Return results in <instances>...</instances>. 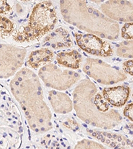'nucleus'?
<instances>
[{"instance_id":"1","label":"nucleus","mask_w":133,"mask_h":149,"mask_svg":"<svg viewBox=\"0 0 133 149\" xmlns=\"http://www.w3.org/2000/svg\"><path fill=\"white\" fill-rule=\"evenodd\" d=\"M10 88L33 131L43 133L52 129V115L44 100L42 84L31 70L24 68L17 72Z\"/></svg>"},{"instance_id":"2","label":"nucleus","mask_w":133,"mask_h":149,"mask_svg":"<svg viewBox=\"0 0 133 149\" xmlns=\"http://www.w3.org/2000/svg\"><path fill=\"white\" fill-rule=\"evenodd\" d=\"M72 106L79 118L92 126L110 129L122 122L118 111L110 109L99 92L95 84L89 79L80 81L72 93Z\"/></svg>"},{"instance_id":"3","label":"nucleus","mask_w":133,"mask_h":149,"mask_svg":"<svg viewBox=\"0 0 133 149\" xmlns=\"http://www.w3.org/2000/svg\"><path fill=\"white\" fill-rule=\"evenodd\" d=\"M60 10L64 20L80 30L108 40L118 39L120 27L87 0H60Z\"/></svg>"},{"instance_id":"4","label":"nucleus","mask_w":133,"mask_h":149,"mask_svg":"<svg viewBox=\"0 0 133 149\" xmlns=\"http://www.w3.org/2000/svg\"><path fill=\"white\" fill-rule=\"evenodd\" d=\"M57 22V12L50 1L46 0L36 4L25 27L13 35L17 42H31L39 39L54 29Z\"/></svg>"},{"instance_id":"5","label":"nucleus","mask_w":133,"mask_h":149,"mask_svg":"<svg viewBox=\"0 0 133 149\" xmlns=\"http://www.w3.org/2000/svg\"><path fill=\"white\" fill-rule=\"evenodd\" d=\"M38 74L47 87L61 91L72 87L81 78V76L76 72L63 70L52 63L47 64L40 68Z\"/></svg>"},{"instance_id":"6","label":"nucleus","mask_w":133,"mask_h":149,"mask_svg":"<svg viewBox=\"0 0 133 149\" xmlns=\"http://www.w3.org/2000/svg\"><path fill=\"white\" fill-rule=\"evenodd\" d=\"M83 70L88 76L104 85H112L127 78L125 72L101 59L88 58Z\"/></svg>"},{"instance_id":"7","label":"nucleus","mask_w":133,"mask_h":149,"mask_svg":"<svg viewBox=\"0 0 133 149\" xmlns=\"http://www.w3.org/2000/svg\"><path fill=\"white\" fill-rule=\"evenodd\" d=\"M27 50L11 45H0V78H9L23 66Z\"/></svg>"},{"instance_id":"8","label":"nucleus","mask_w":133,"mask_h":149,"mask_svg":"<svg viewBox=\"0 0 133 149\" xmlns=\"http://www.w3.org/2000/svg\"><path fill=\"white\" fill-rule=\"evenodd\" d=\"M77 44L81 49L87 53L96 56L108 57L113 54L111 45L105 38L91 33L76 34Z\"/></svg>"},{"instance_id":"9","label":"nucleus","mask_w":133,"mask_h":149,"mask_svg":"<svg viewBox=\"0 0 133 149\" xmlns=\"http://www.w3.org/2000/svg\"><path fill=\"white\" fill-rule=\"evenodd\" d=\"M101 10L111 20L125 23L132 21V4L127 0H108L101 4Z\"/></svg>"},{"instance_id":"10","label":"nucleus","mask_w":133,"mask_h":149,"mask_svg":"<svg viewBox=\"0 0 133 149\" xmlns=\"http://www.w3.org/2000/svg\"><path fill=\"white\" fill-rule=\"evenodd\" d=\"M130 88L127 86L105 88L103 90V96L109 104L120 107L125 105L130 95Z\"/></svg>"},{"instance_id":"11","label":"nucleus","mask_w":133,"mask_h":149,"mask_svg":"<svg viewBox=\"0 0 133 149\" xmlns=\"http://www.w3.org/2000/svg\"><path fill=\"white\" fill-rule=\"evenodd\" d=\"M49 100L53 109L57 113H69L73 108L71 98L61 92L51 90L49 92Z\"/></svg>"},{"instance_id":"12","label":"nucleus","mask_w":133,"mask_h":149,"mask_svg":"<svg viewBox=\"0 0 133 149\" xmlns=\"http://www.w3.org/2000/svg\"><path fill=\"white\" fill-rule=\"evenodd\" d=\"M44 42L54 49L70 47L72 45L69 33L63 28H58L53 31L45 38Z\"/></svg>"},{"instance_id":"13","label":"nucleus","mask_w":133,"mask_h":149,"mask_svg":"<svg viewBox=\"0 0 133 149\" xmlns=\"http://www.w3.org/2000/svg\"><path fill=\"white\" fill-rule=\"evenodd\" d=\"M54 58L53 52L49 49H43L34 50L31 52L28 58L27 64L31 68L39 69L51 63Z\"/></svg>"},{"instance_id":"14","label":"nucleus","mask_w":133,"mask_h":149,"mask_svg":"<svg viewBox=\"0 0 133 149\" xmlns=\"http://www.w3.org/2000/svg\"><path fill=\"white\" fill-rule=\"evenodd\" d=\"M57 63L65 68L78 69L82 63V56L77 50L63 51L57 54Z\"/></svg>"},{"instance_id":"15","label":"nucleus","mask_w":133,"mask_h":149,"mask_svg":"<svg viewBox=\"0 0 133 149\" xmlns=\"http://www.w3.org/2000/svg\"><path fill=\"white\" fill-rule=\"evenodd\" d=\"M132 39L123 40L118 45L117 54L119 57L125 58H132Z\"/></svg>"},{"instance_id":"16","label":"nucleus","mask_w":133,"mask_h":149,"mask_svg":"<svg viewBox=\"0 0 133 149\" xmlns=\"http://www.w3.org/2000/svg\"><path fill=\"white\" fill-rule=\"evenodd\" d=\"M15 25L8 18L0 15V35L9 36L13 33Z\"/></svg>"},{"instance_id":"17","label":"nucleus","mask_w":133,"mask_h":149,"mask_svg":"<svg viewBox=\"0 0 133 149\" xmlns=\"http://www.w3.org/2000/svg\"><path fill=\"white\" fill-rule=\"evenodd\" d=\"M75 148H105V147L95 141L83 139L77 144Z\"/></svg>"},{"instance_id":"18","label":"nucleus","mask_w":133,"mask_h":149,"mask_svg":"<svg viewBox=\"0 0 133 149\" xmlns=\"http://www.w3.org/2000/svg\"><path fill=\"white\" fill-rule=\"evenodd\" d=\"M133 24L132 22L127 23L123 26L121 29V36L125 40L132 39L133 34Z\"/></svg>"},{"instance_id":"19","label":"nucleus","mask_w":133,"mask_h":149,"mask_svg":"<svg viewBox=\"0 0 133 149\" xmlns=\"http://www.w3.org/2000/svg\"><path fill=\"white\" fill-rule=\"evenodd\" d=\"M11 7L7 0H0V14H7L11 10Z\"/></svg>"},{"instance_id":"20","label":"nucleus","mask_w":133,"mask_h":149,"mask_svg":"<svg viewBox=\"0 0 133 149\" xmlns=\"http://www.w3.org/2000/svg\"><path fill=\"white\" fill-rule=\"evenodd\" d=\"M122 68H123V70H124V72L125 74H128L132 76V74H133L132 60H129V61L125 62L122 64Z\"/></svg>"},{"instance_id":"21","label":"nucleus","mask_w":133,"mask_h":149,"mask_svg":"<svg viewBox=\"0 0 133 149\" xmlns=\"http://www.w3.org/2000/svg\"><path fill=\"white\" fill-rule=\"evenodd\" d=\"M123 113L125 117L129 118L130 121H133V104L132 103H130V104L127 105L124 109V111Z\"/></svg>"},{"instance_id":"22","label":"nucleus","mask_w":133,"mask_h":149,"mask_svg":"<svg viewBox=\"0 0 133 149\" xmlns=\"http://www.w3.org/2000/svg\"><path fill=\"white\" fill-rule=\"evenodd\" d=\"M90 1L96 4H100V3H103V2L105 1V0H90Z\"/></svg>"}]
</instances>
